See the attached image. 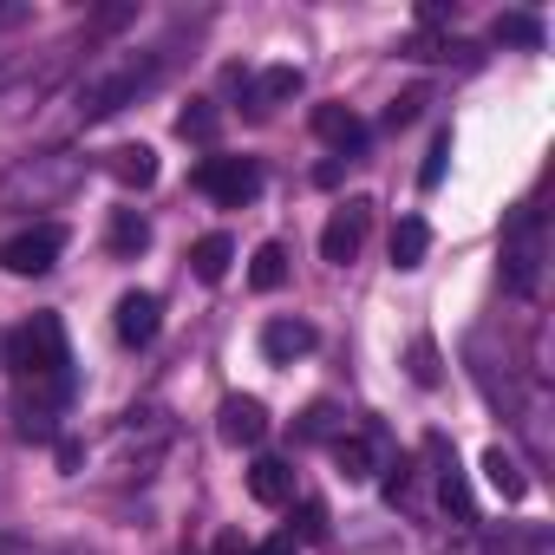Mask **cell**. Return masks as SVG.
I'll return each instance as SVG.
<instances>
[{
    "instance_id": "6da1fadb",
    "label": "cell",
    "mask_w": 555,
    "mask_h": 555,
    "mask_svg": "<svg viewBox=\"0 0 555 555\" xmlns=\"http://www.w3.org/2000/svg\"><path fill=\"white\" fill-rule=\"evenodd\" d=\"M8 366L27 379V386H53V379H73V347H66V321L60 314H34L8 334Z\"/></svg>"
},
{
    "instance_id": "7a4b0ae2",
    "label": "cell",
    "mask_w": 555,
    "mask_h": 555,
    "mask_svg": "<svg viewBox=\"0 0 555 555\" xmlns=\"http://www.w3.org/2000/svg\"><path fill=\"white\" fill-rule=\"evenodd\" d=\"M542 261H548V222L542 209H516L509 229H503V282L509 295H542Z\"/></svg>"
},
{
    "instance_id": "3957f363",
    "label": "cell",
    "mask_w": 555,
    "mask_h": 555,
    "mask_svg": "<svg viewBox=\"0 0 555 555\" xmlns=\"http://www.w3.org/2000/svg\"><path fill=\"white\" fill-rule=\"evenodd\" d=\"M151 79H157V60H112V66H99V73L79 86V118H86V125H99V118L125 112Z\"/></svg>"
},
{
    "instance_id": "277c9868",
    "label": "cell",
    "mask_w": 555,
    "mask_h": 555,
    "mask_svg": "<svg viewBox=\"0 0 555 555\" xmlns=\"http://www.w3.org/2000/svg\"><path fill=\"white\" fill-rule=\"evenodd\" d=\"M196 190L209 203H222V209H242V203L261 196V164L255 157H203L196 164Z\"/></svg>"
},
{
    "instance_id": "5b68a950",
    "label": "cell",
    "mask_w": 555,
    "mask_h": 555,
    "mask_svg": "<svg viewBox=\"0 0 555 555\" xmlns=\"http://www.w3.org/2000/svg\"><path fill=\"white\" fill-rule=\"evenodd\" d=\"M60 255H66V229L60 222H34V229H21V235L0 242V268L21 274V282H27V274H47Z\"/></svg>"
},
{
    "instance_id": "8992f818",
    "label": "cell",
    "mask_w": 555,
    "mask_h": 555,
    "mask_svg": "<svg viewBox=\"0 0 555 555\" xmlns=\"http://www.w3.org/2000/svg\"><path fill=\"white\" fill-rule=\"evenodd\" d=\"M79 183V164L60 151V157H34V164H21L8 183H0V203H21V196H34V203H53V196H66Z\"/></svg>"
},
{
    "instance_id": "52a82bcc",
    "label": "cell",
    "mask_w": 555,
    "mask_h": 555,
    "mask_svg": "<svg viewBox=\"0 0 555 555\" xmlns=\"http://www.w3.org/2000/svg\"><path fill=\"white\" fill-rule=\"evenodd\" d=\"M366 229H373V203H366V196L340 203V209H334V222L321 229V261L347 268V261H353V255L366 248Z\"/></svg>"
},
{
    "instance_id": "ba28073f",
    "label": "cell",
    "mask_w": 555,
    "mask_h": 555,
    "mask_svg": "<svg viewBox=\"0 0 555 555\" xmlns=\"http://www.w3.org/2000/svg\"><path fill=\"white\" fill-rule=\"evenodd\" d=\"M112 327H118V340H125V347H151V340H157V327H164V301H157L151 288H131V295H118Z\"/></svg>"
},
{
    "instance_id": "9c48e42d",
    "label": "cell",
    "mask_w": 555,
    "mask_h": 555,
    "mask_svg": "<svg viewBox=\"0 0 555 555\" xmlns=\"http://www.w3.org/2000/svg\"><path fill=\"white\" fill-rule=\"evenodd\" d=\"M216 431H222V444H235V451H255V444L268 438V405H261V399H248V392H235V399H222V412H216Z\"/></svg>"
},
{
    "instance_id": "30bf717a",
    "label": "cell",
    "mask_w": 555,
    "mask_h": 555,
    "mask_svg": "<svg viewBox=\"0 0 555 555\" xmlns=\"http://www.w3.org/2000/svg\"><path fill=\"white\" fill-rule=\"evenodd\" d=\"M248 496H255L261 509L295 503V470H288L282 457H255V464H248Z\"/></svg>"
},
{
    "instance_id": "8fae6325",
    "label": "cell",
    "mask_w": 555,
    "mask_h": 555,
    "mask_svg": "<svg viewBox=\"0 0 555 555\" xmlns=\"http://www.w3.org/2000/svg\"><path fill=\"white\" fill-rule=\"evenodd\" d=\"M261 353H268V366H295L301 353H314V327L308 321H268L261 327Z\"/></svg>"
},
{
    "instance_id": "7c38bea8",
    "label": "cell",
    "mask_w": 555,
    "mask_h": 555,
    "mask_svg": "<svg viewBox=\"0 0 555 555\" xmlns=\"http://www.w3.org/2000/svg\"><path fill=\"white\" fill-rule=\"evenodd\" d=\"M314 131H321V144H334L340 157H360V151H366V125H360V112H347V105H321V112H314Z\"/></svg>"
},
{
    "instance_id": "4fadbf2b",
    "label": "cell",
    "mask_w": 555,
    "mask_h": 555,
    "mask_svg": "<svg viewBox=\"0 0 555 555\" xmlns=\"http://www.w3.org/2000/svg\"><path fill=\"white\" fill-rule=\"evenodd\" d=\"M105 177H112L118 190H151V183H157V151H151V144H118V151L105 157Z\"/></svg>"
},
{
    "instance_id": "5bb4252c",
    "label": "cell",
    "mask_w": 555,
    "mask_h": 555,
    "mask_svg": "<svg viewBox=\"0 0 555 555\" xmlns=\"http://www.w3.org/2000/svg\"><path fill=\"white\" fill-rule=\"evenodd\" d=\"M425 255H431V222L425 216H399V229H392V268L412 274V268H425Z\"/></svg>"
},
{
    "instance_id": "9a60e30c",
    "label": "cell",
    "mask_w": 555,
    "mask_h": 555,
    "mask_svg": "<svg viewBox=\"0 0 555 555\" xmlns=\"http://www.w3.org/2000/svg\"><path fill=\"white\" fill-rule=\"evenodd\" d=\"M483 483H490L503 503H522V496H529V477H522V464H516L503 444H490V451H483Z\"/></svg>"
},
{
    "instance_id": "2e32d148",
    "label": "cell",
    "mask_w": 555,
    "mask_h": 555,
    "mask_svg": "<svg viewBox=\"0 0 555 555\" xmlns=\"http://www.w3.org/2000/svg\"><path fill=\"white\" fill-rule=\"evenodd\" d=\"M301 92V66H268L248 92V112H274V105H288Z\"/></svg>"
},
{
    "instance_id": "e0dca14e",
    "label": "cell",
    "mask_w": 555,
    "mask_h": 555,
    "mask_svg": "<svg viewBox=\"0 0 555 555\" xmlns=\"http://www.w3.org/2000/svg\"><path fill=\"white\" fill-rule=\"evenodd\" d=\"M248 282H255V295H274V288L288 282V248L282 242H261L255 261H248Z\"/></svg>"
},
{
    "instance_id": "ac0fdd59",
    "label": "cell",
    "mask_w": 555,
    "mask_h": 555,
    "mask_svg": "<svg viewBox=\"0 0 555 555\" xmlns=\"http://www.w3.org/2000/svg\"><path fill=\"white\" fill-rule=\"evenodd\" d=\"M216 131H222V112H216L209 99H190V105L177 112V138H183V144H216Z\"/></svg>"
},
{
    "instance_id": "d6986e66",
    "label": "cell",
    "mask_w": 555,
    "mask_h": 555,
    "mask_svg": "<svg viewBox=\"0 0 555 555\" xmlns=\"http://www.w3.org/2000/svg\"><path fill=\"white\" fill-rule=\"evenodd\" d=\"M334 464L347 470V483H366L379 470V444L373 438H334Z\"/></svg>"
},
{
    "instance_id": "ffe728a7",
    "label": "cell",
    "mask_w": 555,
    "mask_h": 555,
    "mask_svg": "<svg viewBox=\"0 0 555 555\" xmlns=\"http://www.w3.org/2000/svg\"><path fill=\"white\" fill-rule=\"evenodd\" d=\"M229 261H235V242H229V235H203V242L190 248L196 282H222V274H229Z\"/></svg>"
},
{
    "instance_id": "44dd1931",
    "label": "cell",
    "mask_w": 555,
    "mask_h": 555,
    "mask_svg": "<svg viewBox=\"0 0 555 555\" xmlns=\"http://www.w3.org/2000/svg\"><path fill=\"white\" fill-rule=\"evenodd\" d=\"M490 40L535 53V47H542V21H535V14H496V21H490Z\"/></svg>"
},
{
    "instance_id": "7402d4cb",
    "label": "cell",
    "mask_w": 555,
    "mask_h": 555,
    "mask_svg": "<svg viewBox=\"0 0 555 555\" xmlns=\"http://www.w3.org/2000/svg\"><path fill=\"white\" fill-rule=\"evenodd\" d=\"M144 248H151V222H144L138 209H118V216H112V255L131 261V255H144Z\"/></svg>"
},
{
    "instance_id": "603a6c76",
    "label": "cell",
    "mask_w": 555,
    "mask_h": 555,
    "mask_svg": "<svg viewBox=\"0 0 555 555\" xmlns=\"http://www.w3.org/2000/svg\"><path fill=\"white\" fill-rule=\"evenodd\" d=\"M444 164H451V131H438V138H431L425 170H418V190H438V183H444Z\"/></svg>"
},
{
    "instance_id": "cb8c5ba5",
    "label": "cell",
    "mask_w": 555,
    "mask_h": 555,
    "mask_svg": "<svg viewBox=\"0 0 555 555\" xmlns=\"http://www.w3.org/2000/svg\"><path fill=\"white\" fill-rule=\"evenodd\" d=\"M412 379H418V386H438V353H431V340L412 347Z\"/></svg>"
},
{
    "instance_id": "d4e9b609",
    "label": "cell",
    "mask_w": 555,
    "mask_h": 555,
    "mask_svg": "<svg viewBox=\"0 0 555 555\" xmlns=\"http://www.w3.org/2000/svg\"><path fill=\"white\" fill-rule=\"evenodd\" d=\"M301 438H334V405L321 399V405H308V418H301Z\"/></svg>"
},
{
    "instance_id": "484cf974",
    "label": "cell",
    "mask_w": 555,
    "mask_h": 555,
    "mask_svg": "<svg viewBox=\"0 0 555 555\" xmlns=\"http://www.w3.org/2000/svg\"><path fill=\"white\" fill-rule=\"evenodd\" d=\"M418 105H425V92H405V99H392V105H386V125H392V131H399V125H412V118H418Z\"/></svg>"
},
{
    "instance_id": "4316f807",
    "label": "cell",
    "mask_w": 555,
    "mask_h": 555,
    "mask_svg": "<svg viewBox=\"0 0 555 555\" xmlns=\"http://www.w3.org/2000/svg\"><path fill=\"white\" fill-rule=\"evenodd\" d=\"M301 535H308V542L327 535V509H321V503H301Z\"/></svg>"
},
{
    "instance_id": "83f0119b",
    "label": "cell",
    "mask_w": 555,
    "mask_h": 555,
    "mask_svg": "<svg viewBox=\"0 0 555 555\" xmlns=\"http://www.w3.org/2000/svg\"><path fill=\"white\" fill-rule=\"evenodd\" d=\"M248 555H301V542H295V535H268V542H255Z\"/></svg>"
},
{
    "instance_id": "f1b7e54d",
    "label": "cell",
    "mask_w": 555,
    "mask_h": 555,
    "mask_svg": "<svg viewBox=\"0 0 555 555\" xmlns=\"http://www.w3.org/2000/svg\"><path fill=\"white\" fill-rule=\"evenodd\" d=\"M86 464V444L79 438H60V470H79Z\"/></svg>"
}]
</instances>
